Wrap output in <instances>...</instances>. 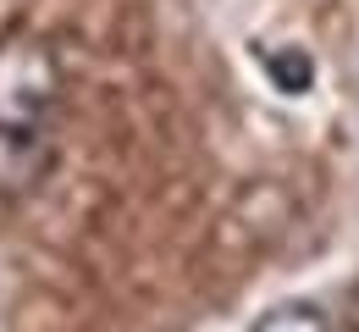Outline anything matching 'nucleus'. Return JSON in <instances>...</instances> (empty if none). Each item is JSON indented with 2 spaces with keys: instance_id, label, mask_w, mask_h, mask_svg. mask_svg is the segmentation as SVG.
<instances>
[{
  "instance_id": "1",
  "label": "nucleus",
  "mask_w": 359,
  "mask_h": 332,
  "mask_svg": "<svg viewBox=\"0 0 359 332\" xmlns=\"http://www.w3.org/2000/svg\"><path fill=\"white\" fill-rule=\"evenodd\" d=\"M61 95V61L39 39L0 45V128H39Z\"/></svg>"
},
{
  "instance_id": "2",
  "label": "nucleus",
  "mask_w": 359,
  "mask_h": 332,
  "mask_svg": "<svg viewBox=\"0 0 359 332\" xmlns=\"http://www.w3.org/2000/svg\"><path fill=\"white\" fill-rule=\"evenodd\" d=\"M55 166L50 128H0V199H28Z\"/></svg>"
},
{
  "instance_id": "3",
  "label": "nucleus",
  "mask_w": 359,
  "mask_h": 332,
  "mask_svg": "<svg viewBox=\"0 0 359 332\" xmlns=\"http://www.w3.org/2000/svg\"><path fill=\"white\" fill-rule=\"evenodd\" d=\"M260 61H266L271 84L282 89V95H310L315 84V61L304 55L299 45H282V50H260Z\"/></svg>"
},
{
  "instance_id": "4",
  "label": "nucleus",
  "mask_w": 359,
  "mask_h": 332,
  "mask_svg": "<svg viewBox=\"0 0 359 332\" xmlns=\"http://www.w3.org/2000/svg\"><path fill=\"white\" fill-rule=\"evenodd\" d=\"M249 332H332V321H326V310H320V305L293 299V305H276V310H266V316H260Z\"/></svg>"
}]
</instances>
